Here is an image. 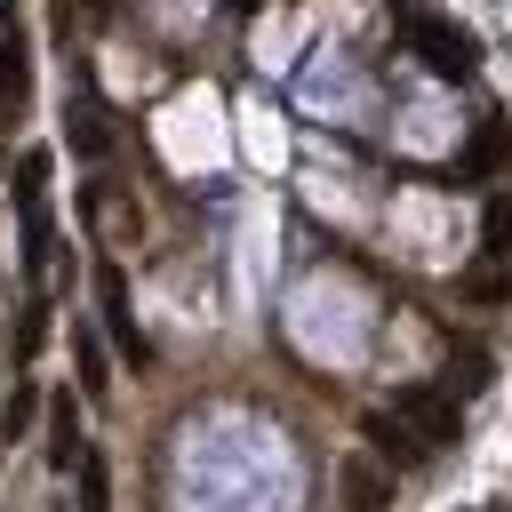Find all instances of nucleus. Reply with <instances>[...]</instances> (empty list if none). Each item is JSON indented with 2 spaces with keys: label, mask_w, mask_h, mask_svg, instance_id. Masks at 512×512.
<instances>
[{
  "label": "nucleus",
  "mask_w": 512,
  "mask_h": 512,
  "mask_svg": "<svg viewBox=\"0 0 512 512\" xmlns=\"http://www.w3.org/2000/svg\"><path fill=\"white\" fill-rule=\"evenodd\" d=\"M336 496H344V512H384L392 504V472L376 456H344L336 464Z\"/></svg>",
  "instance_id": "0eeeda50"
},
{
  "label": "nucleus",
  "mask_w": 512,
  "mask_h": 512,
  "mask_svg": "<svg viewBox=\"0 0 512 512\" xmlns=\"http://www.w3.org/2000/svg\"><path fill=\"white\" fill-rule=\"evenodd\" d=\"M80 8H96V16H104V8H112V0H80Z\"/></svg>",
  "instance_id": "412c9836"
},
{
  "label": "nucleus",
  "mask_w": 512,
  "mask_h": 512,
  "mask_svg": "<svg viewBox=\"0 0 512 512\" xmlns=\"http://www.w3.org/2000/svg\"><path fill=\"white\" fill-rule=\"evenodd\" d=\"M96 304H104V328H112V344H120L136 368H152V344L136 336V312H128V280H120V264H104V272H96Z\"/></svg>",
  "instance_id": "423d86ee"
},
{
  "label": "nucleus",
  "mask_w": 512,
  "mask_h": 512,
  "mask_svg": "<svg viewBox=\"0 0 512 512\" xmlns=\"http://www.w3.org/2000/svg\"><path fill=\"white\" fill-rule=\"evenodd\" d=\"M80 456H88V432H80L72 392H64V400H48V464H56V472H72Z\"/></svg>",
  "instance_id": "1a4fd4ad"
},
{
  "label": "nucleus",
  "mask_w": 512,
  "mask_h": 512,
  "mask_svg": "<svg viewBox=\"0 0 512 512\" xmlns=\"http://www.w3.org/2000/svg\"><path fill=\"white\" fill-rule=\"evenodd\" d=\"M72 352H80V392L88 400H112V376H104V344L88 328H72Z\"/></svg>",
  "instance_id": "9b49d317"
},
{
  "label": "nucleus",
  "mask_w": 512,
  "mask_h": 512,
  "mask_svg": "<svg viewBox=\"0 0 512 512\" xmlns=\"http://www.w3.org/2000/svg\"><path fill=\"white\" fill-rule=\"evenodd\" d=\"M368 440H376V448H384L392 464H424V456H432V448H424V440H416L408 424H392V416H376V424H368Z\"/></svg>",
  "instance_id": "f8f14e48"
},
{
  "label": "nucleus",
  "mask_w": 512,
  "mask_h": 512,
  "mask_svg": "<svg viewBox=\"0 0 512 512\" xmlns=\"http://www.w3.org/2000/svg\"><path fill=\"white\" fill-rule=\"evenodd\" d=\"M504 160H512V120H504V112H480V128H472V144L456 152L448 184H480V176H496Z\"/></svg>",
  "instance_id": "39448f33"
},
{
  "label": "nucleus",
  "mask_w": 512,
  "mask_h": 512,
  "mask_svg": "<svg viewBox=\"0 0 512 512\" xmlns=\"http://www.w3.org/2000/svg\"><path fill=\"white\" fill-rule=\"evenodd\" d=\"M80 224L96 232V248H136L144 240V216H136V200L120 184H88L80 192Z\"/></svg>",
  "instance_id": "20e7f679"
},
{
  "label": "nucleus",
  "mask_w": 512,
  "mask_h": 512,
  "mask_svg": "<svg viewBox=\"0 0 512 512\" xmlns=\"http://www.w3.org/2000/svg\"><path fill=\"white\" fill-rule=\"evenodd\" d=\"M40 336H48V304H32V312H24V352H40Z\"/></svg>",
  "instance_id": "a211bd4d"
},
{
  "label": "nucleus",
  "mask_w": 512,
  "mask_h": 512,
  "mask_svg": "<svg viewBox=\"0 0 512 512\" xmlns=\"http://www.w3.org/2000/svg\"><path fill=\"white\" fill-rule=\"evenodd\" d=\"M64 136H72V152L80 160H104L112 152V120H104V104L80 88V96H64Z\"/></svg>",
  "instance_id": "6e6552de"
},
{
  "label": "nucleus",
  "mask_w": 512,
  "mask_h": 512,
  "mask_svg": "<svg viewBox=\"0 0 512 512\" xmlns=\"http://www.w3.org/2000/svg\"><path fill=\"white\" fill-rule=\"evenodd\" d=\"M384 416H392V424H408L424 448H448V440H464V408H456L440 384H400Z\"/></svg>",
  "instance_id": "f03ea898"
},
{
  "label": "nucleus",
  "mask_w": 512,
  "mask_h": 512,
  "mask_svg": "<svg viewBox=\"0 0 512 512\" xmlns=\"http://www.w3.org/2000/svg\"><path fill=\"white\" fill-rule=\"evenodd\" d=\"M480 384H488V352H480V344H464V352L448 360V400H456V392H480Z\"/></svg>",
  "instance_id": "dca6fc26"
},
{
  "label": "nucleus",
  "mask_w": 512,
  "mask_h": 512,
  "mask_svg": "<svg viewBox=\"0 0 512 512\" xmlns=\"http://www.w3.org/2000/svg\"><path fill=\"white\" fill-rule=\"evenodd\" d=\"M392 8H400V16H416V0H392Z\"/></svg>",
  "instance_id": "aec40b11"
},
{
  "label": "nucleus",
  "mask_w": 512,
  "mask_h": 512,
  "mask_svg": "<svg viewBox=\"0 0 512 512\" xmlns=\"http://www.w3.org/2000/svg\"><path fill=\"white\" fill-rule=\"evenodd\" d=\"M400 48L432 72V80H472V64H480V40L464 32V24H448V16H400Z\"/></svg>",
  "instance_id": "f257e3e1"
},
{
  "label": "nucleus",
  "mask_w": 512,
  "mask_h": 512,
  "mask_svg": "<svg viewBox=\"0 0 512 512\" xmlns=\"http://www.w3.org/2000/svg\"><path fill=\"white\" fill-rule=\"evenodd\" d=\"M224 8H232V16H256V8H264V0H224Z\"/></svg>",
  "instance_id": "6ab92c4d"
},
{
  "label": "nucleus",
  "mask_w": 512,
  "mask_h": 512,
  "mask_svg": "<svg viewBox=\"0 0 512 512\" xmlns=\"http://www.w3.org/2000/svg\"><path fill=\"white\" fill-rule=\"evenodd\" d=\"M16 208H24V272L48 280V152H24L16 160Z\"/></svg>",
  "instance_id": "7ed1b4c3"
},
{
  "label": "nucleus",
  "mask_w": 512,
  "mask_h": 512,
  "mask_svg": "<svg viewBox=\"0 0 512 512\" xmlns=\"http://www.w3.org/2000/svg\"><path fill=\"white\" fill-rule=\"evenodd\" d=\"M480 240H488V264H512V192H496V200H488Z\"/></svg>",
  "instance_id": "ddd939ff"
},
{
  "label": "nucleus",
  "mask_w": 512,
  "mask_h": 512,
  "mask_svg": "<svg viewBox=\"0 0 512 512\" xmlns=\"http://www.w3.org/2000/svg\"><path fill=\"white\" fill-rule=\"evenodd\" d=\"M16 104H24V40L8 32V40H0V120H8Z\"/></svg>",
  "instance_id": "2eb2a0df"
},
{
  "label": "nucleus",
  "mask_w": 512,
  "mask_h": 512,
  "mask_svg": "<svg viewBox=\"0 0 512 512\" xmlns=\"http://www.w3.org/2000/svg\"><path fill=\"white\" fill-rule=\"evenodd\" d=\"M456 288H464L472 304H504V296H512V264H488V256H480V264H464Z\"/></svg>",
  "instance_id": "9d476101"
},
{
  "label": "nucleus",
  "mask_w": 512,
  "mask_h": 512,
  "mask_svg": "<svg viewBox=\"0 0 512 512\" xmlns=\"http://www.w3.org/2000/svg\"><path fill=\"white\" fill-rule=\"evenodd\" d=\"M32 416H40V392H32V384H16V392H8V416H0V432H8V440H24V432H32Z\"/></svg>",
  "instance_id": "f3484780"
},
{
  "label": "nucleus",
  "mask_w": 512,
  "mask_h": 512,
  "mask_svg": "<svg viewBox=\"0 0 512 512\" xmlns=\"http://www.w3.org/2000/svg\"><path fill=\"white\" fill-rule=\"evenodd\" d=\"M72 472H80V512H112V472H104V456L88 448Z\"/></svg>",
  "instance_id": "4468645a"
}]
</instances>
